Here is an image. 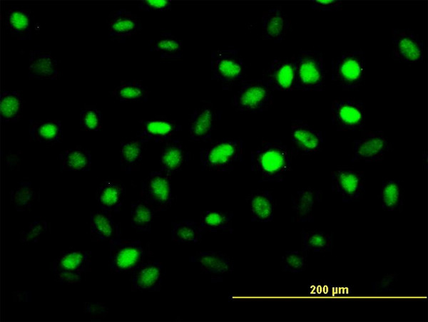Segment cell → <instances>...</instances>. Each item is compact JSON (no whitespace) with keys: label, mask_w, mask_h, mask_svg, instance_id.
Segmentation results:
<instances>
[{"label":"cell","mask_w":428,"mask_h":322,"mask_svg":"<svg viewBox=\"0 0 428 322\" xmlns=\"http://www.w3.org/2000/svg\"><path fill=\"white\" fill-rule=\"evenodd\" d=\"M250 167L260 182H282L291 167L290 152L280 141L265 142L251 152Z\"/></svg>","instance_id":"obj_1"},{"label":"cell","mask_w":428,"mask_h":322,"mask_svg":"<svg viewBox=\"0 0 428 322\" xmlns=\"http://www.w3.org/2000/svg\"><path fill=\"white\" fill-rule=\"evenodd\" d=\"M243 159V142L239 138H224L203 149L200 160L203 168L225 172L235 168Z\"/></svg>","instance_id":"obj_2"},{"label":"cell","mask_w":428,"mask_h":322,"mask_svg":"<svg viewBox=\"0 0 428 322\" xmlns=\"http://www.w3.org/2000/svg\"><path fill=\"white\" fill-rule=\"evenodd\" d=\"M365 76V56L362 50H347L331 62L332 80L343 90L359 88Z\"/></svg>","instance_id":"obj_3"},{"label":"cell","mask_w":428,"mask_h":322,"mask_svg":"<svg viewBox=\"0 0 428 322\" xmlns=\"http://www.w3.org/2000/svg\"><path fill=\"white\" fill-rule=\"evenodd\" d=\"M296 90L322 91L325 84V68L322 54L315 50L300 51L294 57Z\"/></svg>","instance_id":"obj_4"},{"label":"cell","mask_w":428,"mask_h":322,"mask_svg":"<svg viewBox=\"0 0 428 322\" xmlns=\"http://www.w3.org/2000/svg\"><path fill=\"white\" fill-rule=\"evenodd\" d=\"M212 80L220 83L223 89H229L245 76V64L239 49L227 48L212 51L210 56Z\"/></svg>","instance_id":"obj_5"},{"label":"cell","mask_w":428,"mask_h":322,"mask_svg":"<svg viewBox=\"0 0 428 322\" xmlns=\"http://www.w3.org/2000/svg\"><path fill=\"white\" fill-rule=\"evenodd\" d=\"M272 91L263 79L243 80L233 95L232 105L242 113H261L272 106Z\"/></svg>","instance_id":"obj_6"},{"label":"cell","mask_w":428,"mask_h":322,"mask_svg":"<svg viewBox=\"0 0 428 322\" xmlns=\"http://www.w3.org/2000/svg\"><path fill=\"white\" fill-rule=\"evenodd\" d=\"M144 256L140 241L123 240L119 236L110 240V267L113 271H133L143 263Z\"/></svg>","instance_id":"obj_7"},{"label":"cell","mask_w":428,"mask_h":322,"mask_svg":"<svg viewBox=\"0 0 428 322\" xmlns=\"http://www.w3.org/2000/svg\"><path fill=\"white\" fill-rule=\"evenodd\" d=\"M331 120L338 131H355L365 123V104L355 98H340L331 105Z\"/></svg>","instance_id":"obj_8"},{"label":"cell","mask_w":428,"mask_h":322,"mask_svg":"<svg viewBox=\"0 0 428 322\" xmlns=\"http://www.w3.org/2000/svg\"><path fill=\"white\" fill-rule=\"evenodd\" d=\"M91 252L85 251H64L53 263V273L61 284H76L81 280V274L88 271Z\"/></svg>","instance_id":"obj_9"},{"label":"cell","mask_w":428,"mask_h":322,"mask_svg":"<svg viewBox=\"0 0 428 322\" xmlns=\"http://www.w3.org/2000/svg\"><path fill=\"white\" fill-rule=\"evenodd\" d=\"M170 177L164 172L153 171L143 180L141 195L156 212L168 209L173 201Z\"/></svg>","instance_id":"obj_10"},{"label":"cell","mask_w":428,"mask_h":322,"mask_svg":"<svg viewBox=\"0 0 428 322\" xmlns=\"http://www.w3.org/2000/svg\"><path fill=\"white\" fill-rule=\"evenodd\" d=\"M391 41L393 60L414 63L423 59L424 43L412 29L393 28Z\"/></svg>","instance_id":"obj_11"},{"label":"cell","mask_w":428,"mask_h":322,"mask_svg":"<svg viewBox=\"0 0 428 322\" xmlns=\"http://www.w3.org/2000/svg\"><path fill=\"white\" fill-rule=\"evenodd\" d=\"M391 145L382 130H366L354 141L351 162H367L382 161L390 150Z\"/></svg>","instance_id":"obj_12"},{"label":"cell","mask_w":428,"mask_h":322,"mask_svg":"<svg viewBox=\"0 0 428 322\" xmlns=\"http://www.w3.org/2000/svg\"><path fill=\"white\" fill-rule=\"evenodd\" d=\"M363 172L340 168L331 173V187L339 193L343 202H351L362 198L365 192Z\"/></svg>","instance_id":"obj_13"},{"label":"cell","mask_w":428,"mask_h":322,"mask_svg":"<svg viewBox=\"0 0 428 322\" xmlns=\"http://www.w3.org/2000/svg\"><path fill=\"white\" fill-rule=\"evenodd\" d=\"M290 128L292 150L296 154L313 155L321 151L324 143L322 131L301 120H292Z\"/></svg>","instance_id":"obj_14"},{"label":"cell","mask_w":428,"mask_h":322,"mask_svg":"<svg viewBox=\"0 0 428 322\" xmlns=\"http://www.w3.org/2000/svg\"><path fill=\"white\" fill-rule=\"evenodd\" d=\"M263 80L272 90H295L294 58H275L270 66L263 71Z\"/></svg>","instance_id":"obj_15"},{"label":"cell","mask_w":428,"mask_h":322,"mask_svg":"<svg viewBox=\"0 0 428 322\" xmlns=\"http://www.w3.org/2000/svg\"><path fill=\"white\" fill-rule=\"evenodd\" d=\"M108 37L118 42L125 41L142 29L141 20L131 11L119 9L111 12L108 21Z\"/></svg>","instance_id":"obj_16"},{"label":"cell","mask_w":428,"mask_h":322,"mask_svg":"<svg viewBox=\"0 0 428 322\" xmlns=\"http://www.w3.org/2000/svg\"><path fill=\"white\" fill-rule=\"evenodd\" d=\"M221 112L211 105H203L192 113L189 122V135L192 140L206 141L210 139Z\"/></svg>","instance_id":"obj_17"},{"label":"cell","mask_w":428,"mask_h":322,"mask_svg":"<svg viewBox=\"0 0 428 322\" xmlns=\"http://www.w3.org/2000/svg\"><path fill=\"white\" fill-rule=\"evenodd\" d=\"M132 290L159 291L163 281V265L158 260L142 263L133 271Z\"/></svg>","instance_id":"obj_18"},{"label":"cell","mask_w":428,"mask_h":322,"mask_svg":"<svg viewBox=\"0 0 428 322\" xmlns=\"http://www.w3.org/2000/svg\"><path fill=\"white\" fill-rule=\"evenodd\" d=\"M262 38L280 42L288 33L290 21L280 6L264 11L262 15Z\"/></svg>","instance_id":"obj_19"},{"label":"cell","mask_w":428,"mask_h":322,"mask_svg":"<svg viewBox=\"0 0 428 322\" xmlns=\"http://www.w3.org/2000/svg\"><path fill=\"white\" fill-rule=\"evenodd\" d=\"M180 130L175 120L156 118L141 121V128L138 137L145 142L154 141L167 142L173 139Z\"/></svg>","instance_id":"obj_20"},{"label":"cell","mask_w":428,"mask_h":322,"mask_svg":"<svg viewBox=\"0 0 428 322\" xmlns=\"http://www.w3.org/2000/svg\"><path fill=\"white\" fill-rule=\"evenodd\" d=\"M29 76L30 79L57 80L60 77L57 60L50 51H30Z\"/></svg>","instance_id":"obj_21"},{"label":"cell","mask_w":428,"mask_h":322,"mask_svg":"<svg viewBox=\"0 0 428 322\" xmlns=\"http://www.w3.org/2000/svg\"><path fill=\"white\" fill-rule=\"evenodd\" d=\"M322 192L312 187L303 188L292 197L294 220L296 222H312L314 209L321 200Z\"/></svg>","instance_id":"obj_22"},{"label":"cell","mask_w":428,"mask_h":322,"mask_svg":"<svg viewBox=\"0 0 428 322\" xmlns=\"http://www.w3.org/2000/svg\"><path fill=\"white\" fill-rule=\"evenodd\" d=\"M190 261L198 264L203 272L211 276H222L233 270L231 259L220 251H200L191 256Z\"/></svg>","instance_id":"obj_23"},{"label":"cell","mask_w":428,"mask_h":322,"mask_svg":"<svg viewBox=\"0 0 428 322\" xmlns=\"http://www.w3.org/2000/svg\"><path fill=\"white\" fill-rule=\"evenodd\" d=\"M5 26L11 36L26 41L31 38V12L19 7L9 9L5 15Z\"/></svg>","instance_id":"obj_24"},{"label":"cell","mask_w":428,"mask_h":322,"mask_svg":"<svg viewBox=\"0 0 428 322\" xmlns=\"http://www.w3.org/2000/svg\"><path fill=\"white\" fill-rule=\"evenodd\" d=\"M125 187L117 180L106 181L97 189L96 199L102 210L119 212L123 202Z\"/></svg>","instance_id":"obj_25"},{"label":"cell","mask_w":428,"mask_h":322,"mask_svg":"<svg viewBox=\"0 0 428 322\" xmlns=\"http://www.w3.org/2000/svg\"><path fill=\"white\" fill-rule=\"evenodd\" d=\"M186 150L178 139H173L163 147L160 153V170L171 176L179 171L187 158Z\"/></svg>","instance_id":"obj_26"},{"label":"cell","mask_w":428,"mask_h":322,"mask_svg":"<svg viewBox=\"0 0 428 322\" xmlns=\"http://www.w3.org/2000/svg\"><path fill=\"white\" fill-rule=\"evenodd\" d=\"M29 131L32 141L52 145L62 140V127L59 120H31Z\"/></svg>","instance_id":"obj_27"},{"label":"cell","mask_w":428,"mask_h":322,"mask_svg":"<svg viewBox=\"0 0 428 322\" xmlns=\"http://www.w3.org/2000/svg\"><path fill=\"white\" fill-rule=\"evenodd\" d=\"M252 222H268L272 220L275 202L268 190L254 192L248 197Z\"/></svg>","instance_id":"obj_28"},{"label":"cell","mask_w":428,"mask_h":322,"mask_svg":"<svg viewBox=\"0 0 428 322\" xmlns=\"http://www.w3.org/2000/svg\"><path fill=\"white\" fill-rule=\"evenodd\" d=\"M118 231L110 212L102 209L91 212L90 234L93 241L111 240L116 237Z\"/></svg>","instance_id":"obj_29"},{"label":"cell","mask_w":428,"mask_h":322,"mask_svg":"<svg viewBox=\"0 0 428 322\" xmlns=\"http://www.w3.org/2000/svg\"><path fill=\"white\" fill-rule=\"evenodd\" d=\"M151 51L160 54L161 59L177 61L182 58L183 44L174 35L169 32L160 33L150 42Z\"/></svg>","instance_id":"obj_30"},{"label":"cell","mask_w":428,"mask_h":322,"mask_svg":"<svg viewBox=\"0 0 428 322\" xmlns=\"http://www.w3.org/2000/svg\"><path fill=\"white\" fill-rule=\"evenodd\" d=\"M382 207L387 211H401L403 207V187L401 182L394 178L382 181L380 190Z\"/></svg>","instance_id":"obj_31"},{"label":"cell","mask_w":428,"mask_h":322,"mask_svg":"<svg viewBox=\"0 0 428 322\" xmlns=\"http://www.w3.org/2000/svg\"><path fill=\"white\" fill-rule=\"evenodd\" d=\"M141 139L123 140L120 145V165L121 170L131 173L142 160L145 144Z\"/></svg>","instance_id":"obj_32"},{"label":"cell","mask_w":428,"mask_h":322,"mask_svg":"<svg viewBox=\"0 0 428 322\" xmlns=\"http://www.w3.org/2000/svg\"><path fill=\"white\" fill-rule=\"evenodd\" d=\"M62 171H88L91 165L90 152L81 147H76L63 151L59 155Z\"/></svg>","instance_id":"obj_33"},{"label":"cell","mask_w":428,"mask_h":322,"mask_svg":"<svg viewBox=\"0 0 428 322\" xmlns=\"http://www.w3.org/2000/svg\"><path fill=\"white\" fill-rule=\"evenodd\" d=\"M233 213L222 211H205L201 213L200 225L205 232L232 233Z\"/></svg>","instance_id":"obj_34"},{"label":"cell","mask_w":428,"mask_h":322,"mask_svg":"<svg viewBox=\"0 0 428 322\" xmlns=\"http://www.w3.org/2000/svg\"><path fill=\"white\" fill-rule=\"evenodd\" d=\"M23 102L17 91H3L0 95V116L4 123L18 122L21 117Z\"/></svg>","instance_id":"obj_35"},{"label":"cell","mask_w":428,"mask_h":322,"mask_svg":"<svg viewBox=\"0 0 428 322\" xmlns=\"http://www.w3.org/2000/svg\"><path fill=\"white\" fill-rule=\"evenodd\" d=\"M112 96L120 102H145L148 91L141 81L123 80L111 92Z\"/></svg>","instance_id":"obj_36"},{"label":"cell","mask_w":428,"mask_h":322,"mask_svg":"<svg viewBox=\"0 0 428 322\" xmlns=\"http://www.w3.org/2000/svg\"><path fill=\"white\" fill-rule=\"evenodd\" d=\"M172 226V240L180 243L199 242L205 232L199 223L190 219L173 222Z\"/></svg>","instance_id":"obj_37"},{"label":"cell","mask_w":428,"mask_h":322,"mask_svg":"<svg viewBox=\"0 0 428 322\" xmlns=\"http://www.w3.org/2000/svg\"><path fill=\"white\" fill-rule=\"evenodd\" d=\"M302 250L308 252L330 251L332 248V238L328 233L320 230H307L301 232Z\"/></svg>","instance_id":"obj_38"},{"label":"cell","mask_w":428,"mask_h":322,"mask_svg":"<svg viewBox=\"0 0 428 322\" xmlns=\"http://www.w3.org/2000/svg\"><path fill=\"white\" fill-rule=\"evenodd\" d=\"M155 209L144 200L131 204V225L138 232H149L153 220Z\"/></svg>","instance_id":"obj_39"},{"label":"cell","mask_w":428,"mask_h":322,"mask_svg":"<svg viewBox=\"0 0 428 322\" xmlns=\"http://www.w3.org/2000/svg\"><path fill=\"white\" fill-rule=\"evenodd\" d=\"M36 192L29 181L23 180L10 193L11 204L17 211L24 212L31 208L36 199Z\"/></svg>","instance_id":"obj_40"},{"label":"cell","mask_w":428,"mask_h":322,"mask_svg":"<svg viewBox=\"0 0 428 322\" xmlns=\"http://www.w3.org/2000/svg\"><path fill=\"white\" fill-rule=\"evenodd\" d=\"M307 252L302 251H286L282 256L280 265L284 271L299 273L307 266Z\"/></svg>","instance_id":"obj_41"},{"label":"cell","mask_w":428,"mask_h":322,"mask_svg":"<svg viewBox=\"0 0 428 322\" xmlns=\"http://www.w3.org/2000/svg\"><path fill=\"white\" fill-rule=\"evenodd\" d=\"M102 125L101 112L93 107H88L80 113V127L84 131H98Z\"/></svg>","instance_id":"obj_42"},{"label":"cell","mask_w":428,"mask_h":322,"mask_svg":"<svg viewBox=\"0 0 428 322\" xmlns=\"http://www.w3.org/2000/svg\"><path fill=\"white\" fill-rule=\"evenodd\" d=\"M46 229L47 222L46 221H34L30 224L26 231L22 230L20 232V242L22 243L36 242Z\"/></svg>","instance_id":"obj_43"},{"label":"cell","mask_w":428,"mask_h":322,"mask_svg":"<svg viewBox=\"0 0 428 322\" xmlns=\"http://www.w3.org/2000/svg\"><path fill=\"white\" fill-rule=\"evenodd\" d=\"M139 9L142 11H165L171 9L172 1L170 0H143L138 4Z\"/></svg>","instance_id":"obj_44"},{"label":"cell","mask_w":428,"mask_h":322,"mask_svg":"<svg viewBox=\"0 0 428 322\" xmlns=\"http://www.w3.org/2000/svg\"><path fill=\"white\" fill-rule=\"evenodd\" d=\"M397 279V274H387L380 280L372 284L373 291L375 292L384 293L392 291Z\"/></svg>","instance_id":"obj_45"},{"label":"cell","mask_w":428,"mask_h":322,"mask_svg":"<svg viewBox=\"0 0 428 322\" xmlns=\"http://www.w3.org/2000/svg\"><path fill=\"white\" fill-rule=\"evenodd\" d=\"M342 1L339 0L311 1L310 7L318 11H337L342 9Z\"/></svg>","instance_id":"obj_46"},{"label":"cell","mask_w":428,"mask_h":322,"mask_svg":"<svg viewBox=\"0 0 428 322\" xmlns=\"http://www.w3.org/2000/svg\"><path fill=\"white\" fill-rule=\"evenodd\" d=\"M86 311H87L91 317L93 318H101L105 316L108 313V308L103 304L99 303H86L85 304Z\"/></svg>","instance_id":"obj_47"}]
</instances>
